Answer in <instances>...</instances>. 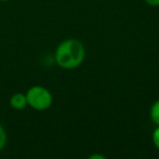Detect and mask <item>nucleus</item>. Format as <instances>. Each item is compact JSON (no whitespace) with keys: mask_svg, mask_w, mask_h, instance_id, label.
<instances>
[{"mask_svg":"<svg viewBox=\"0 0 159 159\" xmlns=\"http://www.w3.org/2000/svg\"><path fill=\"white\" fill-rule=\"evenodd\" d=\"M86 50L81 40L66 38L57 46L55 51L56 63L64 70H73L82 66L85 60Z\"/></svg>","mask_w":159,"mask_h":159,"instance_id":"obj_1","label":"nucleus"},{"mask_svg":"<svg viewBox=\"0 0 159 159\" xmlns=\"http://www.w3.org/2000/svg\"><path fill=\"white\" fill-rule=\"evenodd\" d=\"M27 105L36 111H45L52 105V94L47 87L42 85H34L25 93Z\"/></svg>","mask_w":159,"mask_h":159,"instance_id":"obj_2","label":"nucleus"},{"mask_svg":"<svg viewBox=\"0 0 159 159\" xmlns=\"http://www.w3.org/2000/svg\"><path fill=\"white\" fill-rule=\"evenodd\" d=\"M9 105L12 109H14L16 111L24 110L26 107H29L26 95L24 93H20V92L19 93H14L9 98Z\"/></svg>","mask_w":159,"mask_h":159,"instance_id":"obj_3","label":"nucleus"},{"mask_svg":"<svg viewBox=\"0 0 159 159\" xmlns=\"http://www.w3.org/2000/svg\"><path fill=\"white\" fill-rule=\"evenodd\" d=\"M149 118L155 125H159V99L155 100L150 106Z\"/></svg>","mask_w":159,"mask_h":159,"instance_id":"obj_4","label":"nucleus"},{"mask_svg":"<svg viewBox=\"0 0 159 159\" xmlns=\"http://www.w3.org/2000/svg\"><path fill=\"white\" fill-rule=\"evenodd\" d=\"M8 142V135L6 132V129L0 123V152L6 147V144Z\"/></svg>","mask_w":159,"mask_h":159,"instance_id":"obj_5","label":"nucleus"},{"mask_svg":"<svg viewBox=\"0 0 159 159\" xmlns=\"http://www.w3.org/2000/svg\"><path fill=\"white\" fill-rule=\"evenodd\" d=\"M152 141L154 146L159 150V125H156L155 130L152 133Z\"/></svg>","mask_w":159,"mask_h":159,"instance_id":"obj_6","label":"nucleus"},{"mask_svg":"<svg viewBox=\"0 0 159 159\" xmlns=\"http://www.w3.org/2000/svg\"><path fill=\"white\" fill-rule=\"evenodd\" d=\"M150 7H159V0H144Z\"/></svg>","mask_w":159,"mask_h":159,"instance_id":"obj_7","label":"nucleus"},{"mask_svg":"<svg viewBox=\"0 0 159 159\" xmlns=\"http://www.w3.org/2000/svg\"><path fill=\"white\" fill-rule=\"evenodd\" d=\"M89 159H106V157L104 155H100V154H93L89 157Z\"/></svg>","mask_w":159,"mask_h":159,"instance_id":"obj_8","label":"nucleus"},{"mask_svg":"<svg viewBox=\"0 0 159 159\" xmlns=\"http://www.w3.org/2000/svg\"><path fill=\"white\" fill-rule=\"evenodd\" d=\"M8 1H10V0H0V2H8Z\"/></svg>","mask_w":159,"mask_h":159,"instance_id":"obj_9","label":"nucleus"}]
</instances>
